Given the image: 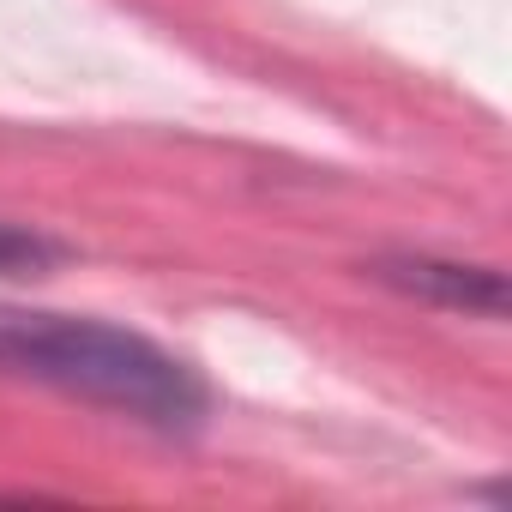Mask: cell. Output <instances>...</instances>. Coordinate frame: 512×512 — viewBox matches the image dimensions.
Returning <instances> with one entry per match:
<instances>
[{
    "mask_svg": "<svg viewBox=\"0 0 512 512\" xmlns=\"http://www.w3.org/2000/svg\"><path fill=\"white\" fill-rule=\"evenodd\" d=\"M0 374L103 404L157 434H193L211 410L205 380L181 356H169L163 344L127 326L85 320V314H43V308L0 302Z\"/></svg>",
    "mask_w": 512,
    "mask_h": 512,
    "instance_id": "obj_1",
    "label": "cell"
},
{
    "mask_svg": "<svg viewBox=\"0 0 512 512\" xmlns=\"http://www.w3.org/2000/svg\"><path fill=\"white\" fill-rule=\"evenodd\" d=\"M374 278L398 296H416L446 314H476V320H506V278L494 266H464V260H434V253H392L374 260Z\"/></svg>",
    "mask_w": 512,
    "mask_h": 512,
    "instance_id": "obj_2",
    "label": "cell"
},
{
    "mask_svg": "<svg viewBox=\"0 0 512 512\" xmlns=\"http://www.w3.org/2000/svg\"><path fill=\"white\" fill-rule=\"evenodd\" d=\"M67 260V247L61 241H49L43 229H25V223H0V278H37V272H49V266H61Z\"/></svg>",
    "mask_w": 512,
    "mask_h": 512,
    "instance_id": "obj_3",
    "label": "cell"
}]
</instances>
